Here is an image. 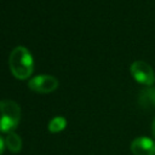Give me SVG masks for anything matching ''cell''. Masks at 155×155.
<instances>
[{
  "instance_id": "obj_1",
  "label": "cell",
  "mask_w": 155,
  "mask_h": 155,
  "mask_svg": "<svg viewBox=\"0 0 155 155\" xmlns=\"http://www.w3.org/2000/svg\"><path fill=\"white\" fill-rule=\"evenodd\" d=\"M8 67L16 79H28L34 69V59L30 51L24 46L15 47L8 57Z\"/></svg>"
},
{
  "instance_id": "obj_2",
  "label": "cell",
  "mask_w": 155,
  "mask_h": 155,
  "mask_svg": "<svg viewBox=\"0 0 155 155\" xmlns=\"http://www.w3.org/2000/svg\"><path fill=\"white\" fill-rule=\"evenodd\" d=\"M21 107L10 99L0 101V131L11 132L19 124Z\"/></svg>"
},
{
  "instance_id": "obj_3",
  "label": "cell",
  "mask_w": 155,
  "mask_h": 155,
  "mask_svg": "<svg viewBox=\"0 0 155 155\" xmlns=\"http://www.w3.org/2000/svg\"><path fill=\"white\" fill-rule=\"evenodd\" d=\"M130 71L138 84L150 87L155 82V73L151 65L144 61H134L130 67Z\"/></svg>"
},
{
  "instance_id": "obj_4",
  "label": "cell",
  "mask_w": 155,
  "mask_h": 155,
  "mask_svg": "<svg viewBox=\"0 0 155 155\" xmlns=\"http://www.w3.org/2000/svg\"><path fill=\"white\" fill-rule=\"evenodd\" d=\"M58 80L52 75H39L29 80L28 87L38 93H51L58 87Z\"/></svg>"
},
{
  "instance_id": "obj_5",
  "label": "cell",
  "mask_w": 155,
  "mask_h": 155,
  "mask_svg": "<svg viewBox=\"0 0 155 155\" xmlns=\"http://www.w3.org/2000/svg\"><path fill=\"white\" fill-rule=\"evenodd\" d=\"M130 148L133 155H155V142L149 137L134 138Z\"/></svg>"
},
{
  "instance_id": "obj_6",
  "label": "cell",
  "mask_w": 155,
  "mask_h": 155,
  "mask_svg": "<svg viewBox=\"0 0 155 155\" xmlns=\"http://www.w3.org/2000/svg\"><path fill=\"white\" fill-rule=\"evenodd\" d=\"M138 103L143 109H154L155 108V88L148 87L139 92Z\"/></svg>"
},
{
  "instance_id": "obj_7",
  "label": "cell",
  "mask_w": 155,
  "mask_h": 155,
  "mask_svg": "<svg viewBox=\"0 0 155 155\" xmlns=\"http://www.w3.org/2000/svg\"><path fill=\"white\" fill-rule=\"evenodd\" d=\"M5 143H6V147L10 149V151L12 153H19L22 149V139L13 131L8 132L7 137L5 138Z\"/></svg>"
},
{
  "instance_id": "obj_8",
  "label": "cell",
  "mask_w": 155,
  "mask_h": 155,
  "mask_svg": "<svg viewBox=\"0 0 155 155\" xmlns=\"http://www.w3.org/2000/svg\"><path fill=\"white\" fill-rule=\"evenodd\" d=\"M65 126H67L65 117H63V116H56V117H53L50 121L47 128H48V131L51 133H58V132L63 131L65 128Z\"/></svg>"
},
{
  "instance_id": "obj_9",
  "label": "cell",
  "mask_w": 155,
  "mask_h": 155,
  "mask_svg": "<svg viewBox=\"0 0 155 155\" xmlns=\"http://www.w3.org/2000/svg\"><path fill=\"white\" fill-rule=\"evenodd\" d=\"M5 147H6V143H5V139L2 137H0V155H2L4 150H5Z\"/></svg>"
},
{
  "instance_id": "obj_10",
  "label": "cell",
  "mask_w": 155,
  "mask_h": 155,
  "mask_svg": "<svg viewBox=\"0 0 155 155\" xmlns=\"http://www.w3.org/2000/svg\"><path fill=\"white\" fill-rule=\"evenodd\" d=\"M151 131H153V136H154V138H155V119H154L153 125H151Z\"/></svg>"
}]
</instances>
